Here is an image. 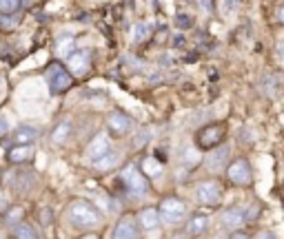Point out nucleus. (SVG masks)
<instances>
[{
    "instance_id": "obj_1",
    "label": "nucleus",
    "mask_w": 284,
    "mask_h": 239,
    "mask_svg": "<svg viewBox=\"0 0 284 239\" xmlns=\"http://www.w3.org/2000/svg\"><path fill=\"white\" fill-rule=\"evenodd\" d=\"M67 217H69L71 226H76V228H93V226H98L102 219L98 208L93 204H89V201H82V199H78L69 206Z\"/></svg>"
},
{
    "instance_id": "obj_2",
    "label": "nucleus",
    "mask_w": 284,
    "mask_h": 239,
    "mask_svg": "<svg viewBox=\"0 0 284 239\" xmlns=\"http://www.w3.org/2000/svg\"><path fill=\"white\" fill-rule=\"evenodd\" d=\"M71 82H74V78H71V73L65 69L62 64L60 62L49 64V69H47V84H49L51 93H62V91H67L71 87Z\"/></svg>"
},
{
    "instance_id": "obj_3",
    "label": "nucleus",
    "mask_w": 284,
    "mask_h": 239,
    "mask_svg": "<svg viewBox=\"0 0 284 239\" xmlns=\"http://www.w3.org/2000/svg\"><path fill=\"white\" fill-rule=\"evenodd\" d=\"M122 182H124V186L129 188L131 193H136V195H144L149 191V182H147V177H144L140 173V168L136 166V164H129V166H124L122 170Z\"/></svg>"
},
{
    "instance_id": "obj_4",
    "label": "nucleus",
    "mask_w": 284,
    "mask_h": 239,
    "mask_svg": "<svg viewBox=\"0 0 284 239\" xmlns=\"http://www.w3.org/2000/svg\"><path fill=\"white\" fill-rule=\"evenodd\" d=\"M158 215L162 219H167L169 224H178L180 219H184V215H186V204L178 197H167V199H162Z\"/></svg>"
},
{
    "instance_id": "obj_5",
    "label": "nucleus",
    "mask_w": 284,
    "mask_h": 239,
    "mask_svg": "<svg viewBox=\"0 0 284 239\" xmlns=\"http://www.w3.org/2000/svg\"><path fill=\"white\" fill-rule=\"evenodd\" d=\"M227 177L231 180L235 186H249L251 184V166L244 157L233 159L231 164H227Z\"/></svg>"
},
{
    "instance_id": "obj_6",
    "label": "nucleus",
    "mask_w": 284,
    "mask_h": 239,
    "mask_svg": "<svg viewBox=\"0 0 284 239\" xmlns=\"http://www.w3.org/2000/svg\"><path fill=\"white\" fill-rule=\"evenodd\" d=\"M222 138H225V126L222 124H209V126H204L202 131H198L196 142H198L200 149H215V146L222 142Z\"/></svg>"
},
{
    "instance_id": "obj_7",
    "label": "nucleus",
    "mask_w": 284,
    "mask_h": 239,
    "mask_svg": "<svg viewBox=\"0 0 284 239\" xmlns=\"http://www.w3.org/2000/svg\"><path fill=\"white\" fill-rule=\"evenodd\" d=\"M196 197L200 204H207V206H215L220 204L222 199V188L217 182H202L200 186L196 188Z\"/></svg>"
},
{
    "instance_id": "obj_8",
    "label": "nucleus",
    "mask_w": 284,
    "mask_h": 239,
    "mask_svg": "<svg viewBox=\"0 0 284 239\" xmlns=\"http://www.w3.org/2000/svg\"><path fill=\"white\" fill-rule=\"evenodd\" d=\"M89 64H91V51H87V49L71 51L67 56V66H69L71 76H82V73L89 69Z\"/></svg>"
},
{
    "instance_id": "obj_9",
    "label": "nucleus",
    "mask_w": 284,
    "mask_h": 239,
    "mask_svg": "<svg viewBox=\"0 0 284 239\" xmlns=\"http://www.w3.org/2000/svg\"><path fill=\"white\" fill-rule=\"evenodd\" d=\"M140 237V226H138L136 217L127 215L118 222L116 230H113V239H138Z\"/></svg>"
},
{
    "instance_id": "obj_10",
    "label": "nucleus",
    "mask_w": 284,
    "mask_h": 239,
    "mask_svg": "<svg viewBox=\"0 0 284 239\" xmlns=\"http://www.w3.org/2000/svg\"><path fill=\"white\" fill-rule=\"evenodd\" d=\"M111 151V140L107 138V133H98L91 142H89V149H87V157L91 162H98L100 157H105L107 153Z\"/></svg>"
},
{
    "instance_id": "obj_11",
    "label": "nucleus",
    "mask_w": 284,
    "mask_h": 239,
    "mask_svg": "<svg viewBox=\"0 0 284 239\" xmlns=\"http://www.w3.org/2000/svg\"><path fill=\"white\" fill-rule=\"evenodd\" d=\"M107 126L113 135H124V133H129L134 128V120L127 113H111L107 118Z\"/></svg>"
},
{
    "instance_id": "obj_12",
    "label": "nucleus",
    "mask_w": 284,
    "mask_h": 239,
    "mask_svg": "<svg viewBox=\"0 0 284 239\" xmlns=\"http://www.w3.org/2000/svg\"><path fill=\"white\" fill-rule=\"evenodd\" d=\"M207 168L213 170V173H217V170H222L229 164V149L227 146H217V149H213V153H209L207 157Z\"/></svg>"
},
{
    "instance_id": "obj_13",
    "label": "nucleus",
    "mask_w": 284,
    "mask_h": 239,
    "mask_svg": "<svg viewBox=\"0 0 284 239\" xmlns=\"http://www.w3.org/2000/svg\"><path fill=\"white\" fill-rule=\"evenodd\" d=\"M31 157H34V146L31 144H16L14 149H9V162H14V164L29 162Z\"/></svg>"
},
{
    "instance_id": "obj_14",
    "label": "nucleus",
    "mask_w": 284,
    "mask_h": 239,
    "mask_svg": "<svg viewBox=\"0 0 284 239\" xmlns=\"http://www.w3.org/2000/svg\"><path fill=\"white\" fill-rule=\"evenodd\" d=\"M40 138V131L36 126L31 124H22V126H18V131H16V144H31L34 140H38Z\"/></svg>"
},
{
    "instance_id": "obj_15",
    "label": "nucleus",
    "mask_w": 284,
    "mask_h": 239,
    "mask_svg": "<svg viewBox=\"0 0 284 239\" xmlns=\"http://www.w3.org/2000/svg\"><path fill=\"white\" fill-rule=\"evenodd\" d=\"M244 222H246V219H244V211H240V208H231V211H227L225 215H222V224H225L227 228H231V230L240 228Z\"/></svg>"
},
{
    "instance_id": "obj_16",
    "label": "nucleus",
    "mask_w": 284,
    "mask_h": 239,
    "mask_svg": "<svg viewBox=\"0 0 284 239\" xmlns=\"http://www.w3.org/2000/svg\"><path fill=\"white\" fill-rule=\"evenodd\" d=\"M138 222H140L142 228L147 230H153L155 226L160 224V215H158V208H144L140 213V217H138Z\"/></svg>"
},
{
    "instance_id": "obj_17",
    "label": "nucleus",
    "mask_w": 284,
    "mask_h": 239,
    "mask_svg": "<svg viewBox=\"0 0 284 239\" xmlns=\"http://www.w3.org/2000/svg\"><path fill=\"white\" fill-rule=\"evenodd\" d=\"M207 226H209V217L207 215H196V217L189 219V224H186V232H189L191 237L202 235V232L207 230Z\"/></svg>"
},
{
    "instance_id": "obj_18",
    "label": "nucleus",
    "mask_w": 284,
    "mask_h": 239,
    "mask_svg": "<svg viewBox=\"0 0 284 239\" xmlns=\"http://www.w3.org/2000/svg\"><path fill=\"white\" fill-rule=\"evenodd\" d=\"M69 133H71V122H60V124L53 128V133H51V142L53 144H65V140L69 138Z\"/></svg>"
},
{
    "instance_id": "obj_19",
    "label": "nucleus",
    "mask_w": 284,
    "mask_h": 239,
    "mask_svg": "<svg viewBox=\"0 0 284 239\" xmlns=\"http://www.w3.org/2000/svg\"><path fill=\"white\" fill-rule=\"evenodd\" d=\"M74 49V36H60L56 42V56L60 58H67Z\"/></svg>"
},
{
    "instance_id": "obj_20",
    "label": "nucleus",
    "mask_w": 284,
    "mask_h": 239,
    "mask_svg": "<svg viewBox=\"0 0 284 239\" xmlns=\"http://www.w3.org/2000/svg\"><path fill=\"white\" fill-rule=\"evenodd\" d=\"M22 0H0V16H14L20 9Z\"/></svg>"
},
{
    "instance_id": "obj_21",
    "label": "nucleus",
    "mask_w": 284,
    "mask_h": 239,
    "mask_svg": "<svg viewBox=\"0 0 284 239\" xmlns=\"http://www.w3.org/2000/svg\"><path fill=\"white\" fill-rule=\"evenodd\" d=\"M118 164V155L113 151H109L105 157H100L98 162H96V168L98 170H109V168H113Z\"/></svg>"
},
{
    "instance_id": "obj_22",
    "label": "nucleus",
    "mask_w": 284,
    "mask_h": 239,
    "mask_svg": "<svg viewBox=\"0 0 284 239\" xmlns=\"http://www.w3.org/2000/svg\"><path fill=\"white\" fill-rule=\"evenodd\" d=\"M151 38V22H138L136 31H134V40L136 42H144Z\"/></svg>"
},
{
    "instance_id": "obj_23",
    "label": "nucleus",
    "mask_w": 284,
    "mask_h": 239,
    "mask_svg": "<svg viewBox=\"0 0 284 239\" xmlns=\"http://www.w3.org/2000/svg\"><path fill=\"white\" fill-rule=\"evenodd\" d=\"M16 239H38V232L31 224H20L16 228Z\"/></svg>"
},
{
    "instance_id": "obj_24",
    "label": "nucleus",
    "mask_w": 284,
    "mask_h": 239,
    "mask_svg": "<svg viewBox=\"0 0 284 239\" xmlns=\"http://www.w3.org/2000/svg\"><path fill=\"white\" fill-rule=\"evenodd\" d=\"M142 170L147 175H160L162 173V166H160V162L158 159H153V157H147L142 162Z\"/></svg>"
},
{
    "instance_id": "obj_25",
    "label": "nucleus",
    "mask_w": 284,
    "mask_h": 239,
    "mask_svg": "<svg viewBox=\"0 0 284 239\" xmlns=\"http://www.w3.org/2000/svg\"><path fill=\"white\" fill-rule=\"evenodd\" d=\"M176 24L180 29H189L193 24V18L189 14H176Z\"/></svg>"
},
{
    "instance_id": "obj_26",
    "label": "nucleus",
    "mask_w": 284,
    "mask_h": 239,
    "mask_svg": "<svg viewBox=\"0 0 284 239\" xmlns=\"http://www.w3.org/2000/svg\"><path fill=\"white\" fill-rule=\"evenodd\" d=\"M14 22H16V14H14V18L0 16V27H3V29H11V27H14Z\"/></svg>"
},
{
    "instance_id": "obj_27",
    "label": "nucleus",
    "mask_w": 284,
    "mask_h": 239,
    "mask_svg": "<svg viewBox=\"0 0 284 239\" xmlns=\"http://www.w3.org/2000/svg\"><path fill=\"white\" fill-rule=\"evenodd\" d=\"M147 140H149V133H147V131H144V133H138V138L134 140V146H136V149H140V146L147 144Z\"/></svg>"
},
{
    "instance_id": "obj_28",
    "label": "nucleus",
    "mask_w": 284,
    "mask_h": 239,
    "mask_svg": "<svg viewBox=\"0 0 284 239\" xmlns=\"http://www.w3.org/2000/svg\"><path fill=\"white\" fill-rule=\"evenodd\" d=\"M18 217H22V208H14V211L7 215V224H14Z\"/></svg>"
},
{
    "instance_id": "obj_29",
    "label": "nucleus",
    "mask_w": 284,
    "mask_h": 239,
    "mask_svg": "<svg viewBox=\"0 0 284 239\" xmlns=\"http://www.w3.org/2000/svg\"><path fill=\"white\" fill-rule=\"evenodd\" d=\"M7 131H9V120L7 118H0V138L7 135Z\"/></svg>"
},
{
    "instance_id": "obj_30",
    "label": "nucleus",
    "mask_w": 284,
    "mask_h": 239,
    "mask_svg": "<svg viewBox=\"0 0 284 239\" xmlns=\"http://www.w3.org/2000/svg\"><path fill=\"white\" fill-rule=\"evenodd\" d=\"M198 3H200V7L207 11V14L209 11H213V0H198Z\"/></svg>"
},
{
    "instance_id": "obj_31",
    "label": "nucleus",
    "mask_w": 284,
    "mask_h": 239,
    "mask_svg": "<svg viewBox=\"0 0 284 239\" xmlns=\"http://www.w3.org/2000/svg\"><path fill=\"white\" fill-rule=\"evenodd\" d=\"M40 217H42V219H40L42 224H49V222H51V211H49V208H45V211L40 213Z\"/></svg>"
},
{
    "instance_id": "obj_32",
    "label": "nucleus",
    "mask_w": 284,
    "mask_h": 239,
    "mask_svg": "<svg viewBox=\"0 0 284 239\" xmlns=\"http://www.w3.org/2000/svg\"><path fill=\"white\" fill-rule=\"evenodd\" d=\"M229 239H249V235H246V232H242V230H233Z\"/></svg>"
},
{
    "instance_id": "obj_33",
    "label": "nucleus",
    "mask_w": 284,
    "mask_h": 239,
    "mask_svg": "<svg viewBox=\"0 0 284 239\" xmlns=\"http://www.w3.org/2000/svg\"><path fill=\"white\" fill-rule=\"evenodd\" d=\"M182 45H184L182 36H173V47H182Z\"/></svg>"
},
{
    "instance_id": "obj_34",
    "label": "nucleus",
    "mask_w": 284,
    "mask_h": 239,
    "mask_svg": "<svg viewBox=\"0 0 284 239\" xmlns=\"http://www.w3.org/2000/svg\"><path fill=\"white\" fill-rule=\"evenodd\" d=\"M256 239H275V237L271 235V232H260V235H258Z\"/></svg>"
},
{
    "instance_id": "obj_35",
    "label": "nucleus",
    "mask_w": 284,
    "mask_h": 239,
    "mask_svg": "<svg viewBox=\"0 0 284 239\" xmlns=\"http://www.w3.org/2000/svg\"><path fill=\"white\" fill-rule=\"evenodd\" d=\"M82 239H98V235H87V237H82Z\"/></svg>"
}]
</instances>
